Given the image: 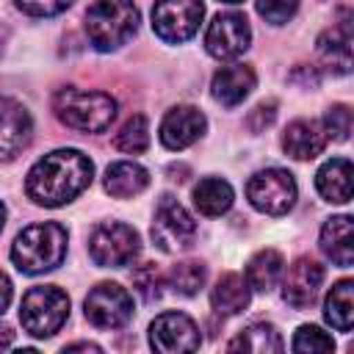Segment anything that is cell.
Wrapping results in <instances>:
<instances>
[{
  "mask_svg": "<svg viewBox=\"0 0 354 354\" xmlns=\"http://www.w3.org/2000/svg\"><path fill=\"white\" fill-rule=\"evenodd\" d=\"M257 14L271 25H285L299 11V0H254Z\"/></svg>",
  "mask_w": 354,
  "mask_h": 354,
  "instance_id": "cell-32",
  "label": "cell"
},
{
  "mask_svg": "<svg viewBox=\"0 0 354 354\" xmlns=\"http://www.w3.org/2000/svg\"><path fill=\"white\" fill-rule=\"evenodd\" d=\"M296 196H299V188H296L293 174L279 166L260 169L246 183L249 205L266 216H285L296 205Z\"/></svg>",
  "mask_w": 354,
  "mask_h": 354,
  "instance_id": "cell-7",
  "label": "cell"
},
{
  "mask_svg": "<svg viewBox=\"0 0 354 354\" xmlns=\"http://www.w3.org/2000/svg\"><path fill=\"white\" fill-rule=\"evenodd\" d=\"M282 299L293 310H307L321 290L324 282V266L313 257H296L288 271H282Z\"/></svg>",
  "mask_w": 354,
  "mask_h": 354,
  "instance_id": "cell-13",
  "label": "cell"
},
{
  "mask_svg": "<svg viewBox=\"0 0 354 354\" xmlns=\"http://www.w3.org/2000/svg\"><path fill=\"white\" fill-rule=\"evenodd\" d=\"M326 147V133L315 119H293L282 133V149L293 160H313Z\"/></svg>",
  "mask_w": 354,
  "mask_h": 354,
  "instance_id": "cell-17",
  "label": "cell"
},
{
  "mask_svg": "<svg viewBox=\"0 0 354 354\" xmlns=\"http://www.w3.org/2000/svg\"><path fill=\"white\" fill-rule=\"evenodd\" d=\"M235 202V191L221 177H202L194 185V207L202 216H224Z\"/></svg>",
  "mask_w": 354,
  "mask_h": 354,
  "instance_id": "cell-24",
  "label": "cell"
},
{
  "mask_svg": "<svg viewBox=\"0 0 354 354\" xmlns=\"http://www.w3.org/2000/svg\"><path fill=\"white\" fill-rule=\"evenodd\" d=\"M324 318L337 332H348L351 329V324H354V282L351 279H340L326 293Z\"/></svg>",
  "mask_w": 354,
  "mask_h": 354,
  "instance_id": "cell-26",
  "label": "cell"
},
{
  "mask_svg": "<svg viewBox=\"0 0 354 354\" xmlns=\"http://www.w3.org/2000/svg\"><path fill=\"white\" fill-rule=\"evenodd\" d=\"M149 235L160 252H185L196 241V221L174 196H163L155 207Z\"/></svg>",
  "mask_w": 354,
  "mask_h": 354,
  "instance_id": "cell-8",
  "label": "cell"
},
{
  "mask_svg": "<svg viewBox=\"0 0 354 354\" xmlns=\"http://www.w3.org/2000/svg\"><path fill=\"white\" fill-rule=\"evenodd\" d=\"M166 285L180 293V296H194L205 288V279H207V266L199 263V260H183L177 266L169 268V274H163Z\"/></svg>",
  "mask_w": 354,
  "mask_h": 354,
  "instance_id": "cell-27",
  "label": "cell"
},
{
  "mask_svg": "<svg viewBox=\"0 0 354 354\" xmlns=\"http://www.w3.org/2000/svg\"><path fill=\"white\" fill-rule=\"evenodd\" d=\"M94 177V163L80 149H53L44 158H39L28 177H25V194L41 205V207H61L69 205L75 196H80Z\"/></svg>",
  "mask_w": 354,
  "mask_h": 354,
  "instance_id": "cell-1",
  "label": "cell"
},
{
  "mask_svg": "<svg viewBox=\"0 0 354 354\" xmlns=\"http://www.w3.org/2000/svg\"><path fill=\"white\" fill-rule=\"evenodd\" d=\"M274 119H277V100H263V102H257V105L249 111L246 127H249L252 133H263L266 127H271Z\"/></svg>",
  "mask_w": 354,
  "mask_h": 354,
  "instance_id": "cell-34",
  "label": "cell"
},
{
  "mask_svg": "<svg viewBox=\"0 0 354 354\" xmlns=\"http://www.w3.org/2000/svg\"><path fill=\"white\" fill-rule=\"evenodd\" d=\"M113 147L122 149V152H130V155L144 152L149 147V124H147V116H141V113L130 116L119 127V133L113 136Z\"/></svg>",
  "mask_w": 354,
  "mask_h": 354,
  "instance_id": "cell-28",
  "label": "cell"
},
{
  "mask_svg": "<svg viewBox=\"0 0 354 354\" xmlns=\"http://www.w3.org/2000/svg\"><path fill=\"white\" fill-rule=\"evenodd\" d=\"M11 337H14V332H11V326H6V324H0V348H8V346H11Z\"/></svg>",
  "mask_w": 354,
  "mask_h": 354,
  "instance_id": "cell-37",
  "label": "cell"
},
{
  "mask_svg": "<svg viewBox=\"0 0 354 354\" xmlns=\"http://www.w3.org/2000/svg\"><path fill=\"white\" fill-rule=\"evenodd\" d=\"M14 3L28 17H55V14L66 11L75 0H14Z\"/></svg>",
  "mask_w": 354,
  "mask_h": 354,
  "instance_id": "cell-33",
  "label": "cell"
},
{
  "mask_svg": "<svg viewBox=\"0 0 354 354\" xmlns=\"http://www.w3.org/2000/svg\"><path fill=\"white\" fill-rule=\"evenodd\" d=\"M293 351L299 354H315V351H335V340L329 332H324L321 326L315 324H304L296 329L293 335V343H290Z\"/></svg>",
  "mask_w": 354,
  "mask_h": 354,
  "instance_id": "cell-29",
  "label": "cell"
},
{
  "mask_svg": "<svg viewBox=\"0 0 354 354\" xmlns=\"http://www.w3.org/2000/svg\"><path fill=\"white\" fill-rule=\"evenodd\" d=\"M318 55H321L324 66L332 69L335 75H348V69H351V25H348V19L326 28L318 36Z\"/></svg>",
  "mask_w": 354,
  "mask_h": 354,
  "instance_id": "cell-19",
  "label": "cell"
},
{
  "mask_svg": "<svg viewBox=\"0 0 354 354\" xmlns=\"http://www.w3.org/2000/svg\"><path fill=\"white\" fill-rule=\"evenodd\" d=\"M69 235L58 221H41L25 227L11 243V260L22 274H44L64 263Z\"/></svg>",
  "mask_w": 354,
  "mask_h": 354,
  "instance_id": "cell-2",
  "label": "cell"
},
{
  "mask_svg": "<svg viewBox=\"0 0 354 354\" xmlns=\"http://www.w3.org/2000/svg\"><path fill=\"white\" fill-rule=\"evenodd\" d=\"M207 130V119L199 108L194 105H174L166 111V116L160 119V127H158V136H160V144L171 152H180L185 147H191L194 141H199Z\"/></svg>",
  "mask_w": 354,
  "mask_h": 354,
  "instance_id": "cell-14",
  "label": "cell"
},
{
  "mask_svg": "<svg viewBox=\"0 0 354 354\" xmlns=\"http://www.w3.org/2000/svg\"><path fill=\"white\" fill-rule=\"evenodd\" d=\"M149 346L160 354L196 351L202 346V335H199V326L191 315L169 310V313H160L149 324Z\"/></svg>",
  "mask_w": 354,
  "mask_h": 354,
  "instance_id": "cell-12",
  "label": "cell"
},
{
  "mask_svg": "<svg viewBox=\"0 0 354 354\" xmlns=\"http://www.w3.org/2000/svg\"><path fill=\"white\" fill-rule=\"evenodd\" d=\"M351 160L348 158H332L326 160L315 174V188L326 202L346 205L351 199Z\"/></svg>",
  "mask_w": 354,
  "mask_h": 354,
  "instance_id": "cell-22",
  "label": "cell"
},
{
  "mask_svg": "<svg viewBox=\"0 0 354 354\" xmlns=\"http://www.w3.org/2000/svg\"><path fill=\"white\" fill-rule=\"evenodd\" d=\"M252 299V288L246 282V277L227 271L216 279V285L210 288V304L218 315H238L249 307Z\"/></svg>",
  "mask_w": 354,
  "mask_h": 354,
  "instance_id": "cell-21",
  "label": "cell"
},
{
  "mask_svg": "<svg viewBox=\"0 0 354 354\" xmlns=\"http://www.w3.org/2000/svg\"><path fill=\"white\" fill-rule=\"evenodd\" d=\"M166 285L163 279V271L155 266V263H141L136 271H133V288L138 290V296L144 301H155L160 296V288Z\"/></svg>",
  "mask_w": 354,
  "mask_h": 354,
  "instance_id": "cell-30",
  "label": "cell"
},
{
  "mask_svg": "<svg viewBox=\"0 0 354 354\" xmlns=\"http://www.w3.org/2000/svg\"><path fill=\"white\" fill-rule=\"evenodd\" d=\"M33 136V119L28 108L11 97H0V163L14 160Z\"/></svg>",
  "mask_w": 354,
  "mask_h": 354,
  "instance_id": "cell-15",
  "label": "cell"
},
{
  "mask_svg": "<svg viewBox=\"0 0 354 354\" xmlns=\"http://www.w3.org/2000/svg\"><path fill=\"white\" fill-rule=\"evenodd\" d=\"M326 138H335V141H346L348 133H351V108L343 105V102H335L326 108L324 113V122H321Z\"/></svg>",
  "mask_w": 354,
  "mask_h": 354,
  "instance_id": "cell-31",
  "label": "cell"
},
{
  "mask_svg": "<svg viewBox=\"0 0 354 354\" xmlns=\"http://www.w3.org/2000/svg\"><path fill=\"white\" fill-rule=\"evenodd\" d=\"M69 318V296L58 285H36L19 301L22 329L33 337H53Z\"/></svg>",
  "mask_w": 354,
  "mask_h": 354,
  "instance_id": "cell-5",
  "label": "cell"
},
{
  "mask_svg": "<svg viewBox=\"0 0 354 354\" xmlns=\"http://www.w3.org/2000/svg\"><path fill=\"white\" fill-rule=\"evenodd\" d=\"M321 252L340 268L354 263V227L351 216H332L321 227Z\"/></svg>",
  "mask_w": 354,
  "mask_h": 354,
  "instance_id": "cell-18",
  "label": "cell"
},
{
  "mask_svg": "<svg viewBox=\"0 0 354 354\" xmlns=\"http://www.w3.org/2000/svg\"><path fill=\"white\" fill-rule=\"evenodd\" d=\"M254 83H257V75L249 64H230V66H221L213 75L210 94H213L216 102H221L227 108H235L252 94Z\"/></svg>",
  "mask_w": 354,
  "mask_h": 354,
  "instance_id": "cell-16",
  "label": "cell"
},
{
  "mask_svg": "<svg viewBox=\"0 0 354 354\" xmlns=\"http://www.w3.org/2000/svg\"><path fill=\"white\" fill-rule=\"evenodd\" d=\"M285 271V257L277 249H260L246 263V282L257 293H268Z\"/></svg>",
  "mask_w": 354,
  "mask_h": 354,
  "instance_id": "cell-25",
  "label": "cell"
},
{
  "mask_svg": "<svg viewBox=\"0 0 354 354\" xmlns=\"http://www.w3.org/2000/svg\"><path fill=\"white\" fill-rule=\"evenodd\" d=\"M53 111L61 124L80 130V133H102L116 119V100L105 91H86V88H58L53 97Z\"/></svg>",
  "mask_w": 354,
  "mask_h": 354,
  "instance_id": "cell-3",
  "label": "cell"
},
{
  "mask_svg": "<svg viewBox=\"0 0 354 354\" xmlns=\"http://www.w3.org/2000/svg\"><path fill=\"white\" fill-rule=\"evenodd\" d=\"M141 14L133 0H94L86 11V36L100 53L119 50L138 30Z\"/></svg>",
  "mask_w": 354,
  "mask_h": 354,
  "instance_id": "cell-4",
  "label": "cell"
},
{
  "mask_svg": "<svg viewBox=\"0 0 354 354\" xmlns=\"http://www.w3.org/2000/svg\"><path fill=\"white\" fill-rule=\"evenodd\" d=\"M205 17L202 0H155L152 6V30L166 44L188 41Z\"/></svg>",
  "mask_w": 354,
  "mask_h": 354,
  "instance_id": "cell-9",
  "label": "cell"
},
{
  "mask_svg": "<svg viewBox=\"0 0 354 354\" xmlns=\"http://www.w3.org/2000/svg\"><path fill=\"white\" fill-rule=\"evenodd\" d=\"M8 304H11V279L0 271V315L6 313Z\"/></svg>",
  "mask_w": 354,
  "mask_h": 354,
  "instance_id": "cell-35",
  "label": "cell"
},
{
  "mask_svg": "<svg viewBox=\"0 0 354 354\" xmlns=\"http://www.w3.org/2000/svg\"><path fill=\"white\" fill-rule=\"evenodd\" d=\"M230 351H249V354H277L285 348L282 343V335L277 332L274 324H266V321H254L249 324L246 329H241L230 343H227Z\"/></svg>",
  "mask_w": 354,
  "mask_h": 354,
  "instance_id": "cell-23",
  "label": "cell"
},
{
  "mask_svg": "<svg viewBox=\"0 0 354 354\" xmlns=\"http://www.w3.org/2000/svg\"><path fill=\"white\" fill-rule=\"evenodd\" d=\"M3 227H6V205L0 202V232H3Z\"/></svg>",
  "mask_w": 354,
  "mask_h": 354,
  "instance_id": "cell-38",
  "label": "cell"
},
{
  "mask_svg": "<svg viewBox=\"0 0 354 354\" xmlns=\"http://www.w3.org/2000/svg\"><path fill=\"white\" fill-rule=\"evenodd\" d=\"M252 44V28L249 19L238 11L216 14L205 30V50L218 61H232L243 55Z\"/></svg>",
  "mask_w": 354,
  "mask_h": 354,
  "instance_id": "cell-11",
  "label": "cell"
},
{
  "mask_svg": "<svg viewBox=\"0 0 354 354\" xmlns=\"http://www.w3.org/2000/svg\"><path fill=\"white\" fill-rule=\"evenodd\" d=\"M149 185V171L136 160H116L102 174V188L113 199H130L138 196Z\"/></svg>",
  "mask_w": 354,
  "mask_h": 354,
  "instance_id": "cell-20",
  "label": "cell"
},
{
  "mask_svg": "<svg viewBox=\"0 0 354 354\" xmlns=\"http://www.w3.org/2000/svg\"><path fill=\"white\" fill-rule=\"evenodd\" d=\"M64 351H102L97 343H69L64 346Z\"/></svg>",
  "mask_w": 354,
  "mask_h": 354,
  "instance_id": "cell-36",
  "label": "cell"
},
{
  "mask_svg": "<svg viewBox=\"0 0 354 354\" xmlns=\"http://www.w3.org/2000/svg\"><path fill=\"white\" fill-rule=\"evenodd\" d=\"M83 313L97 329H122L133 318V296L119 282H100L88 290Z\"/></svg>",
  "mask_w": 354,
  "mask_h": 354,
  "instance_id": "cell-10",
  "label": "cell"
},
{
  "mask_svg": "<svg viewBox=\"0 0 354 354\" xmlns=\"http://www.w3.org/2000/svg\"><path fill=\"white\" fill-rule=\"evenodd\" d=\"M221 3H232L235 6V3H243V0H221Z\"/></svg>",
  "mask_w": 354,
  "mask_h": 354,
  "instance_id": "cell-39",
  "label": "cell"
},
{
  "mask_svg": "<svg viewBox=\"0 0 354 354\" xmlns=\"http://www.w3.org/2000/svg\"><path fill=\"white\" fill-rule=\"evenodd\" d=\"M141 252V235L124 221H100L88 235V254L100 268H124Z\"/></svg>",
  "mask_w": 354,
  "mask_h": 354,
  "instance_id": "cell-6",
  "label": "cell"
}]
</instances>
